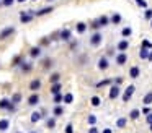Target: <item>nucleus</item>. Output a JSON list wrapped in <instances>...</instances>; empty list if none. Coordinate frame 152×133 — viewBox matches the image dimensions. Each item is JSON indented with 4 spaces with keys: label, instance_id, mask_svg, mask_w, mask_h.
Masks as SVG:
<instances>
[{
    "label": "nucleus",
    "instance_id": "nucleus-1",
    "mask_svg": "<svg viewBox=\"0 0 152 133\" xmlns=\"http://www.w3.org/2000/svg\"><path fill=\"white\" fill-rule=\"evenodd\" d=\"M0 109H8V110L13 112V110H15V104L10 102L8 99H0Z\"/></svg>",
    "mask_w": 152,
    "mask_h": 133
},
{
    "label": "nucleus",
    "instance_id": "nucleus-2",
    "mask_svg": "<svg viewBox=\"0 0 152 133\" xmlns=\"http://www.w3.org/2000/svg\"><path fill=\"white\" fill-rule=\"evenodd\" d=\"M134 91H136V88L132 86V84H131V86H128V88H126L124 94H123V101H124V102H128V101L131 99V96L134 94Z\"/></svg>",
    "mask_w": 152,
    "mask_h": 133
},
{
    "label": "nucleus",
    "instance_id": "nucleus-3",
    "mask_svg": "<svg viewBox=\"0 0 152 133\" xmlns=\"http://www.w3.org/2000/svg\"><path fill=\"white\" fill-rule=\"evenodd\" d=\"M119 84H115V86L110 88V99H116V97L119 96Z\"/></svg>",
    "mask_w": 152,
    "mask_h": 133
},
{
    "label": "nucleus",
    "instance_id": "nucleus-4",
    "mask_svg": "<svg viewBox=\"0 0 152 133\" xmlns=\"http://www.w3.org/2000/svg\"><path fill=\"white\" fill-rule=\"evenodd\" d=\"M100 42H102V34L95 32V34L92 36V39H90V44L92 45H100Z\"/></svg>",
    "mask_w": 152,
    "mask_h": 133
},
{
    "label": "nucleus",
    "instance_id": "nucleus-5",
    "mask_svg": "<svg viewBox=\"0 0 152 133\" xmlns=\"http://www.w3.org/2000/svg\"><path fill=\"white\" fill-rule=\"evenodd\" d=\"M13 32H15V29H13V28H5L4 31L0 32V39H7L8 36L13 34Z\"/></svg>",
    "mask_w": 152,
    "mask_h": 133
},
{
    "label": "nucleus",
    "instance_id": "nucleus-6",
    "mask_svg": "<svg viewBox=\"0 0 152 133\" xmlns=\"http://www.w3.org/2000/svg\"><path fill=\"white\" fill-rule=\"evenodd\" d=\"M126 60H128V57H126V54H123V52L116 55V63H118V65H124Z\"/></svg>",
    "mask_w": 152,
    "mask_h": 133
},
{
    "label": "nucleus",
    "instance_id": "nucleus-7",
    "mask_svg": "<svg viewBox=\"0 0 152 133\" xmlns=\"http://www.w3.org/2000/svg\"><path fill=\"white\" fill-rule=\"evenodd\" d=\"M31 18H33V13H25V12L21 13V16H20L21 23H30Z\"/></svg>",
    "mask_w": 152,
    "mask_h": 133
},
{
    "label": "nucleus",
    "instance_id": "nucleus-8",
    "mask_svg": "<svg viewBox=\"0 0 152 133\" xmlns=\"http://www.w3.org/2000/svg\"><path fill=\"white\" fill-rule=\"evenodd\" d=\"M98 68H100V70H106V68H108V58H106V57H102V58H100Z\"/></svg>",
    "mask_w": 152,
    "mask_h": 133
},
{
    "label": "nucleus",
    "instance_id": "nucleus-9",
    "mask_svg": "<svg viewBox=\"0 0 152 133\" xmlns=\"http://www.w3.org/2000/svg\"><path fill=\"white\" fill-rule=\"evenodd\" d=\"M41 119H43V112H33V114H31V122H33V123L39 122Z\"/></svg>",
    "mask_w": 152,
    "mask_h": 133
},
{
    "label": "nucleus",
    "instance_id": "nucleus-10",
    "mask_svg": "<svg viewBox=\"0 0 152 133\" xmlns=\"http://www.w3.org/2000/svg\"><path fill=\"white\" fill-rule=\"evenodd\" d=\"M41 88V81L39 80H33L31 81V84H30V89L31 91H38Z\"/></svg>",
    "mask_w": 152,
    "mask_h": 133
},
{
    "label": "nucleus",
    "instance_id": "nucleus-11",
    "mask_svg": "<svg viewBox=\"0 0 152 133\" xmlns=\"http://www.w3.org/2000/svg\"><path fill=\"white\" fill-rule=\"evenodd\" d=\"M149 54H151V50H147V47H142L141 52H139V57H141L142 60H145V58H149Z\"/></svg>",
    "mask_w": 152,
    "mask_h": 133
},
{
    "label": "nucleus",
    "instance_id": "nucleus-12",
    "mask_svg": "<svg viewBox=\"0 0 152 133\" xmlns=\"http://www.w3.org/2000/svg\"><path fill=\"white\" fill-rule=\"evenodd\" d=\"M8 125H10V120H8V119H2V120H0V130H2V132H5V130L8 128Z\"/></svg>",
    "mask_w": 152,
    "mask_h": 133
},
{
    "label": "nucleus",
    "instance_id": "nucleus-13",
    "mask_svg": "<svg viewBox=\"0 0 152 133\" xmlns=\"http://www.w3.org/2000/svg\"><path fill=\"white\" fill-rule=\"evenodd\" d=\"M38 102H39V96H38V94H33V96L28 99V104H30V106H36Z\"/></svg>",
    "mask_w": 152,
    "mask_h": 133
},
{
    "label": "nucleus",
    "instance_id": "nucleus-14",
    "mask_svg": "<svg viewBox=\"0 0 152 133\" xmlns=\"http://www.w3.org/2000/svg\"><path fill=\"white\" fill-rule=\"evenodd\" d=\"M142 102H144L145 106L152 104V91H151V93H147V94H145V96H144V99H142Z\"/></svg>",
    "mask_w": 152,
    "mask_h": 133
},
{
    "label": "nucleus",
    "instance_id": "nucleus-15",
    "mask_svg": "<svg viewBox=\"0 0 152 133\" xmlns=\"http://www.w3.org/2000/svg\"><path fill=\"white\" fill-rule=\"evenodd\" d=\"M61 39H64V41L70 39V29H64V31H61Z\"/></svg>",
    "mask_w": 152,
    "mask_h": 133
},
{
    "label": "nucleus",
    "instance_id": "nucleus-16",
    "mask_svg": "<svg viewBox=\"0 0 152 133\" xmlns=\"http://www.w3.org/2000/svg\"><path fill=\"white\" fill-rule=\"evenodd\" d=\"M51 93H53V94H59V93H61V84H59V83H53Z\"/></svg>",
    "mask_w": 152,
    "mask_h": 133
},
{
    "label": "nucleus",
    "instance_id": "nucleus-17",
    "mask_svg": "<svg viewBox=\"0 0 152 133\" xmlns=\"http://www.w3.org/2000/svg\"><path fill=\"white\" fill-rule=\"evenodd\" d=\"M129 75H131V78H137L139 76V68L137 67H132L131 70H129Z\"/></svg>",
    "mask_w": 152,
    "mask_h": 133
},
{
    "label": "nucleus",
    "instance_id": "nucleus-18",
    "mask_svg": "<svg viewBox=\"0 0 152 133\" xmlns=\"http://www.w3.org/2000/svg\"><path fill=\"white\" fill-rule=\"evenodd\" d=\"M49 12H53V8H51V6H48V8L38 10V12H36V15H38V16H43V15H46V13H49Z\"/></svg>",
    "mask_w": 152,
    "mask_h": 133
},
{
    "label": "nucleus",
    "instance_id": "nucleus-19",
    "mask_svg": "<svg viewBox=\"0 0 152 133\" xmlns=\"http://www.w3.org/2000/svg\"><path fill=\"white\" fill-rule=\"evenodd\" d=\"M62 114H64V109L59 104H56V107H54V115H62Z\"/></svg>",
    "mask_w": 152,
    "mask_h": 133
},
{
    "label": "nucleus",
    "instance_id": "nucleus-20",
    "mask_svg": "<svg viewBox=\"0 0 152 133\" xmlns=\"http://www.w3.org/2000/svg\"><path fill=\"white\" fill-rule=\"evenodd\" d=\"M72 101H74V96H72V94H70V93L64 94V102H66V104H70V102H72Z\"/></svg>",
    "mask_w": 152,
    "mask_h": 133
},
{
    "label": "nucleus",
    "instance_id": "nucleus-21",
    "mask_svg": "<svg viewBox=\"0 0 152 133\" xmlns=\"http://www.w3.org/2000/svg\"><path fill=\"white\" fill-rule=\"evenodd\" d=\"M128 41H121V42H119V44H118V50H126V49H128Z\"/></svg>",
    "mask_w": 152,
    "mask_h": 133
},
{
    "label": "nucleus",
    "instance_id": "nucleus-22",
    "mask_svg": "<svg viewBox=\"0 0 152 133\" xmlns=\"http://www.w3.org/2000/svg\"><path fill=\"white\" fill-rule=\"evenodd\" d=\"M59 78H61L59 73H53L49 76V81H51V83H57V81H59Z\"/></svg>",
    "mask_w": 152,
    "mask_h": 133
},
{
    "label": "nucleus",
    "instance_id": "nucleus-23",
    "mask_svg": "<svg viewBox=\"0 0 152 133\" xmlns=\"http://www.w3.org/2000/svg\"><path fill=\"white\" fill-rule=\"evenodd\" d=\"M20 101H21V94H20V93H15L13 97H12V102H13V104H18Z\"/></svg>",
    "mask_w": 152,
    "mask_h": 133
},
{
    "label": "nucleus",
    "instance_id": "nucleus-24",
    "mask_svg": "<svg viewBox=\"0 0 152 133\" xmlns=\"http://www.w3.org/2000/svg\"><path fill=\"white\" fill-rule=\"evenodd\" d=\"M90 102H92L93 107H98V106H100V97H98V96H93L92 99H90Z\"/></svg>",
    "mask_w": 152,
    "mask_h": 133
},
{
    "label": "nucleus",
    "instance_id": "nucleus-25",
    "mask_svg": "<svg viewBox=\"0 0 152 133\" xmlns=\"http://www.w3.org/2000/svg\"><path fill=\"white\" fill-rule=\"evenodd\" d=\"M108 21H110V19L106 18V16H100V18H98L100 26H106V24H108Z\"/></svg>",
    "mask_w": 152,
    "mask_h": 133
},
{
    "label": "nucleus",
    "instance_id": "nucleus-26",
    "mask_svg": "<svg viewBox=\"0 0 152 133\" xmlns=\"http://www.w3.org/2000/svg\"><path fill=\"white\" fill-rule=\"evenodd\" d=\"M39 54H41L39 47H33V49H31V52H30V55H31V57H38Z\"/></svg>",
    "mask_w": 152,
    "mask_h": 133
},
{
    "label": "nucleus",
    "instance_id": "nucleus-27",
    "mask_svg": "<svg viewBox=\"0 0 152 133\" xmlns=\"http://www.w3.org/2000/svg\"><path fill=\"white\" fill-rule=\"evenodd\" d=\"M116 125H118V128H124L126 127V119H118L116 120Z\"/></svg>",
    "mask_w": 152,
    "mask_h": 133
},
{
    "label": "nucleus",
    "instance_id": "nucleus-28",
    "mask_svg": "<svg viewBox=\"0 0 152 133\" xmlns=\"http://www.w3.org/2000/svg\"><path fill=\"white\" fill-rule=\"evenodd\" d=\"M85 29H87L85 23H79V24H77V31H79V32H85Z\"/></svg>",
    "mask_w": 152,
    "mask_h": 133
},
{
    "label": "nucleus",
    "instance_id": "nucleus-29",
    "mask_svg": "<svg viewBox=\"0 0 152 133\" xmlns=\"http://www.w3.org/2000/svg\"><path fill=\"white\" fill-rule=\"evenodd\" d=\"M46 127H48V128H54V127H56V120H54V119H48Z\"/></svg>",
    "mask_w": 152,
    "mask_h": 133
},
{
    "label": "nucleus",
    "instance_id": "nucleus-30",
    "mask_svg": "<svg viewBox=\"0 0 152 133\" xmlns=\"http://www.w3.org/2000/svg\"><path fill=\"white\" fill-rule=\"evenodd\" d=\"M61 101H64V96H62V94H54V102H56V104H59L61 102Z\"/></svg>",
    "mask_w": 152,
    "mask_h": 133
},
{
    "label": "nucleus",
    "instance_id": "nucleus-31",
    "mask_svg": "<svg viewBox=\"0 0 152 133\" xmlns=\"http://www.w3.org/2000/svg\"><path fill=\"white\" fill-rule=\"evenodd\" d=\"M129 117H131L132 120H136L139 117V110L137 109H134V110H131V114H129Z\"/></svg>",
    "mask_w": 152,
    "mask_h": 133
},
{
    "label": "nucleus",
    "instance_id": "nucleus-32",
    "mask_svg": "<svg viewBox=\"0 0 152 133\" xmlns=\"http://www.w3.org/2000/svg\"><path fill=\"white\" fill-rule=\"evenodd\" d=\"M111 21L115 23V24H118V23L121 21V16H119L118 13H116V15H113V16H111Z\"/></svg>",
    "mask_w": 152,
    "mask_h": 133
},
{
    "label": "nucleus",
    "instance_id": "nucleus-33",
    "mask_svg": "<svg viewBox=\"0 0 152 133\" xmlns=\"http://www.w3.org/2000/svg\"><path fill=\"white\" fill-rule=\"evenodd\" d=\"M21 68H23V71H30V70H31V63L23 62V63H21Z\"/></svg>",
    "mask_w": 152,
    "mask_h": 133
},
{
    "label": "nucleus",
    "instance_id": "nucleus-34",
    "mask_svg": "<svg viewBox=\"0 0 152 133\" xmlns=\"http://www.w3.org/2000/svg\"><path fill=\"white\" fill-rule=\"evenodd\" d=\"M87 120H88L90 125H95V123H96V117L95 115H88V119H87Z\"/></svg>",
    "mask_w": 152,
    "mask_h": 133
},
{
    "label": "nucleus",
    "instance_id": "nucleus-35",
    "mask_svg": "<svg viewBox=\"0 0 152 133\" xmlns=\"http://www.w3.org/2000/svg\"><path fill=\"white\" fill-rule=\"evenodd\" d=\"M131 28H124L123 29V36H124V37H128V36H131Z\"/></svg>",
    "mask_w": 152,
    "mask_h": 133
},
{
    "label": "nucleus",
    "instance_id": "nucleus-36",
    "mask_svg": "<svg viewBox=\"0 0 152 133\" xmlns=\"http://www.w3.org/2000/svg\"><path fill=\"white\" fill-rule=\"evenodd\" d=\"M142 47H147V49H152V42H149L147 39H144V41H142Z\"/></svg>",
    "mask_w": 152,
    "mask_h": 133
},
{
    "label": "nucleus",
    "instance_id": "nucleus-37",
    "mask_svg": "<svg viewBox=\"0 0 152 133\" xmlns=\"http://www.w3.org/2000/svg\"><path fill=\"white\" fill-rule=\"evenodd\" d=\"M111 83V80H103V81H100L98 84H96V88H102V86H105V84H110Z\"/></svg>",
    "mask_w": 152,
    "mask_h": 133
},
{
    "label": "nucleus",
    "instance_id": "nucleus-38",
    "mask_svg": "<svg viewBox=\"0 0 152 133\" xmlns=\"http://www.w3.org/2000/svg\"><path fill=\"white\" fill-rule=\"evenodd\" d=\"M136 3H137L139 6H144V8L147 6V3H145V0H136Z\"/></svg>",
    "mask_w": 152,
    "mask_h": 133
},
{
    "label": "nucleus",
    "instance_id": "nucleus-39",
    "mask_svg": "<svg viewBox=\"0 0 152 133\" xmlns=\"http://www.w3.org/2000/svg\"><path fill=\"white\" fill-rule=\"evenodd\" d=\"M92 28H93V29H98V28H100V23H98V19H95V21L92 23Z\"/></svg>",
    "mask_w": 152,
    "mask_h": 133
},
{
    "label": "nucleus",
    "instance_id": "nucleus-40",
    "mask_svg": "<svg viewBox=\"0 0 152 133\" xmlns=\"http://www.w3.org/2000/svg\"><path fill=\"white\" fill-rule=\"evenodd\" d=\"M20 62H21V57H15L13 58V65H21Z\"/></svg>",
    "mask_w": 152,
    "mask_h": 133
},
{
    "label": "nucleus",
    "instance_id": "nucleus-41",
    "mask_svg": "<svg viewBox=\"0 0 152 133\" xmlns=\"http://www.w3.org/2000/svg\"><path fill=\"white\" fill-rule=\"evenodd\" d=\"M66 133H74V128H72V125H67V127H66Z\"/></svg>",
    "mask_w": 152,
    "mask_h": 133
},
{
    "label": "nucleus",
    "instance_id": "nucleus-42",
    "mask_svg": "<svg viewBox=\"0 0 152 133\" xmlns=\"http://www.w3.org/2000/svg\"><path fill=\"white\" fill-rule=\"evenodd\" d=\"M145 18H147V19L152 18V10H147V12H145Z\"/></svg>",
    "mask_w": 152,
    "mask_h": 133
},
{
    "label": "nucleus",
    "instance_id": "nucleus-43",
    "mask_svg": "<svg viewBox=\"0 0 152 133\" xmlns=\"http://www.w3.org/2000/svg\"><path fill=\"white\" fill-rule=\"evenodd\" d=\"M147 123H149V125L152 123V112H149V114H147Z\"/></svg>",
    "mask_w": 152,
    "mask_h": 133
},
{
    "label": "nucleus",
    "instance_id": "nucleus-44",
    "mask_svg": "<svg viewBox=\"0 0 152 133\" xmlns=\"http://www.w3.org/2000/svg\"><path fill=\"white\" fill-rule=\"evenodd\" d=\"M12 3H13V0H4V5L5 6H10Z\"/></svg>",
    "mask_w": 152,
    "mask_h": 133
},
{
    "label": "nucleus",
    "instance_id": "nucleus-45",
    "mask_svg": "<svg viewBox=\"0 0 152 133\" xmlns=\"http://www.w3.org/2000/svg\"><path fill=\"white\" fill-rule=\"evenodd\" d=\"M149 112H151V109H149V106H145L144 109H142V114H145V115H147Z\"/></svg>",
    "mask_w": 152,
    "mask_h": 133
},
{
    "label": "nucleus",
    "instance_id": "nucleus-46",
    "mask_svg": "<svg viewBox=\"0 0 152 133\" xmlns=\"http://www.w3.org/2000/svg\"><path fill=\"white\" fill-rule=\"evenodd\" d=\"M88 133H98V130H96V128H95V127H92V128H90V130H88Z\"/></svg>",
    "mask_w": 152,
    "mask_h": 133
},
{
    "label": "nucleus",
    "instance_id": "nucleus-47",
    "mask_svg": "<svg viewBox=\"0 0 152 133\" xmlns=\"http://www.w3.org/2000/svg\"><path fill=\"white\" fill-rule=\"evenodd\" d=\"M115 83H116V84H121V83H123V78H116Z\"/></svg>",
    "mask_w": 152,
    "mask_h": 133
},
{
    "label": "nucleus",
    "instance_id": "nucleus-48",
    "mask_svg": "<svg viewBox=\"0 0 152 133\" xmlns=\"http://www.w3.org/2000/svg\"><path fill=\"white\" fill-rule=\"evenodd\" d=\"M103 133H113V132H111V128H105V130H103Z\"/></svg>",
    "mask_w": 152,
    "mask_h": 133
},
{
    "label": "nucleus",
    "instance_id": "nucleus-49",
    "mask_svg": "<svg viewBox=\"0 0 152 133\" xmlns=\"http://www.w3.org/2000/svg\"><path fill=\"white\" fill-rule=\"evenodd\" d=\"M149 62H152V50H151V54H149V58H147Z\"/></svg>",
    "mask_w": 152,
    "mask_h": 133
},
{
    "label": "nucleus",
    "instance_id": "nucleus-50",
    "mask_svg": "<svg viewBox=\"0 0 152 133\" xmlns=\"http://www.w3.org/2000/svg\"><path fill=\"white\" fill-rule=\"evenodd\" d=\"M151 132H152V123H151Z\"/></svg>",
    "mask_w": 152,
    "mask_h": 133
},
{
    "label": "nucleus",
    "instance_id": "nucleus-51",
    "mask_svg": "<svg viewBox=\"0 0 152 133\" xmlns=\"http://www.w3.org/2000/svg\"><path fill=\"white\" fill-rule=\"evenodd\" d=\"M18 2H25V0H18Z\"/></svg>",
    "mask_w": 152,
    "mask_h": 133
},
{
    "label": "nucleus",
    "instance_id": "nucleus-52",
    "mask_svg": "<svg viewBox=\"0 0 152 133\" xmlns=\"http://www.w3.org/2000/svg\"><path fill=\"white\" fill-rule=\"evenodd\" d=\"M30 133H36V132H30Z\"/></svg>",
    "mask_w": 152,
    "mask_h": 133
},
{
    "label": "nucleus",
    "instance_id": "nucleus-53",
    "mask_svg": "<svg viewBox=\"0 0 152 133\" xmlns=\"http://www.w3.org/2000/svg\"><path fill=\"white\" fill-rule=\"evenodd\" d=\"M48 2H53V0H48Z\"/></svg>",
    "mask_w": 152,
    "mask_h": 133
},
{
    "label": "nucleus",
    "instance_id": "nucleus-54",
    "mask_svg": "<svg viewBox=\"0 0 152 133\" xmlns=\"http://www.w3.org/2000/svg\"><path fill=\"white\" fill-rule=\"evenodd\" d=\"M151 26H152V21H151Z\"/></svg>",
    "mask_w": 152,
    "mask_h": 133
},
{
    "label": "nucleus",
    "instance_id": "nucleus-55",
    "mask_svg": "<svg viewBox=\"0 0 152 133\" xmlns=\"http://www.w3.org/2000/svg\"><path fill=\"white\" fill-rule=\"evenodd\" d=\"M18 133H20V132H18Z\"/></svg>",
    "mask_w": 152,
    "mask_h": 133
}]
</instances>
